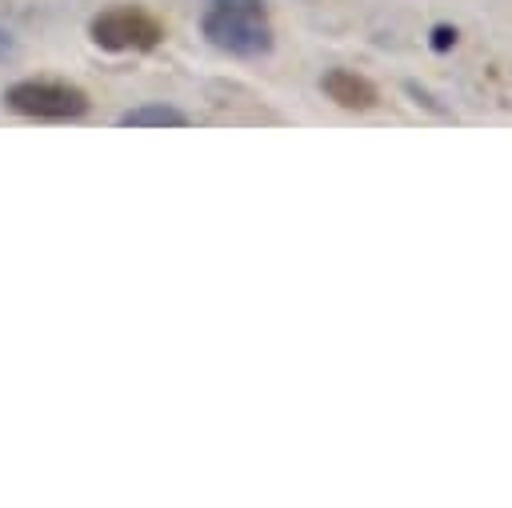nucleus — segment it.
<instances>
[{
    "mask_svg": "<svg viewBox=\"0 0 512 508\" xmlns=\"http://www.w3.org/2000/svg\"><path fill=\"white\" fill-rule=\"evenodd\" d=\"M200 32L216 52H228V56H240V60L268 56L272 44H276L264 4H220V0H208V8L200 16Z\"/></svg>",
    "mask_w": 512,
    "mask_h": 508,
    "instance_id": "1",
    "label": "nucleus"
},
{
    "mask_svg": "<svg viewBox=\"0 0 512 508\" xmlns=\"http://www.w3.org/2000/svg\"><path fill=\"white\" fill-rule=\"evenodd\" d=\"M4 108L16 116H28V120H80L92 108V100L72 80L24 76L4 88Z\"/></svg>",
    "mask_w": 512,
    "mask_h": 508,
    "instance_id": "2",
    "label": "nucleus"
},
{
    "mask_svg": "<svg viewBox=\"0 0 512 508\" xmlns=\"http://www.w3.org/2000/svg\"><path fill=\"white\" fill-rule=\"evenodd\" d=\"M88 40L104 52H152L164 40V24L144 8L116 4L88 20Z\"/></svg>",
    "mask_w": 512,
    "mask_h": 508,
    "instance_id": "3",
    "label": "nucleus"
},
{
    "mask_svg": "<svg viewBox=\"0 0 512 508\" xmlns=\"http://www.w3.org/2000/svg\"><path fill=\"white\" fill-rule=\"evenodd\" d=\"M320 92H324L332 104L348 108V112H372V108L380 104V88H376L368 76H360L356 68H328V72L320 76Z\"/></svg>",
    "mask_w": 512,
    "mask_h": 508,
    "instance_id": "4",
    "label": "nucleus"
},
{
    "mask_svg": "<svg viewBox=\"0 0 512 508\" xmlns=\"http://www.w3.org/2000/svg\"><path fill=\"white\" fill-rule=\"evenodd\" d=\"M120 128H188L192 116L176 104H164V100H148V104H136L128 112H120L116 120Z\"/></svg>",
    "mask_w": 512,
    "mask_h": 508,
    "instance_id": "5",
    "label": "nucleus"
},
{
    "mask_svg": "<svg viewBox=\"0 0 512 508\" xmlns=\"http://www.w3.org/2000/svg\"><path fill=\"white\" fill-rule=\"evenodd\" d=\"M456 40H460L456 24H432V32H428V48H432V52H452Z\"/></svg>",
    "mask_w": 512,
    "mask_h": 508,
    "instance_id": "6",
    "label": "nucleus"
},
{
    "mask_svg": "<svg viewBox=\"0 0 512 508\" xmlns=\"http://www.w3.org/2000/svg\"><path fill=\"white\" fill-rule=\"evenodd\" d=\"M404 92H408V96H416V104H424V108H432V112H444V108H440V104H436V100H432L416 80H408V84H404Z\"/></svg>",
    "mask_w": 512,
    "mask_h": 508,
    "instance_id": "7",
    "label": "nucleus"
},
{
    "mask_svg": "<svg viewBox=\"0 0 512 508\" xmlns=\"http://www.w3.org/2000/svg\"><path fill=\"white\" fill-rule=\"evenodd\" d=\"M12 56H16V40H12V32L0 28V60H12Z\"/></svg>",
    "mask_w": 512,
    "mask_h": 508,
    "instance_id": "8",
    "label": "nucleus"
},
{
    "mask_svg": "<svg viewBox=\"0 0 512 508\" xmlns=\"http://www.w3.org/2000/svg\"><path fill=\"white\" fill-rule=\"evenodd\" d=\"M220 4H264V0H220Z\"/></svg>",
    "mask_w": 512,
    "mask_h": 508,
    "instance_id": "9",
    "label": "nucleus"
}]
</instances>
